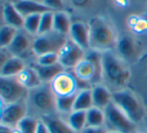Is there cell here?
Listing matches in <instances>:
<instances>
[{
	"label": "cell",
	"instance_id": "1",
	"mask_svg": "<svg viewBox=\"0 0 147 133\" xmlns=\"http://www.w3.org/2000/svg\"><path fill=\"white\" fill-rule=\"evenodd\" d=\"M102 80L112 92L125 89L130 80V69L115 51L102 53Z\"/></svg>",
	"mask_w": 147,
	"mask_h": 133
},
{
	"label": "cell",
	"instance_id": "2",
	"mask_svg": "<svg viewBox=\"0 0 147 133\" xmlns=\"http://www.w3.org/2000/svg\"><path fill=\"white\" fill-rule=\"evenodd\" d=\"M90 49L104 53L114 51L118 37L114 26L103 17H94L90 20Z\"/></svg>",
	"mask_w": 147,
	"mask_h": 133
},
{
	"label": "cell",
	"instance_id": "3",
	"mask_svg": "<svg viewBox=\"0 0 147 133\" xmlns=\"http://www.w3.org/2000/svg\"><path fill=\"white\" fill-rule=\"evenodd\" d=\"M26 101L28 110L31 108L39 113L40 118L47 115L57 114V95L53 93L49 83H43L41 86L29 91Z\"/></svg>",
	"mask_w": 147,
	"mask_h": 133
},
{
	"label": "cell",
	"instance_id": "4",
	"mask_svg": "<svg viewBox=\"0 0 147 133\" xmlns=\"http://www.w3.org/2000/svg\"><path fill=\"white\" fill-rule=\"evenodd\" d=\"M113 102L136 125L144 121L146 110L142 101L131 90L125 88L113 92Z\"/></svg>",
	"mask_w": 147,
	"mask_h": 133
},
{
	"label": "cell",
	"instance_id": "5",
	"mask_svg": "<svg viewBox=\"0 0 147 133\" xmlns=\"http://www.w3.org/2000/svg\"><path fill=\"white\" fill-rule=\"evenodd\" d=\"M104 111L106 115V126L109 127V130H115L120 133H133L137 131V125L113 101Z\"/></svg>",
	"mask_w": 147,
	"mask_h": 133
},
{
	"label": "cell",
	"instance_id": "6",
	"mask_svg": "<svg viewBox=\"0 0 147 133\" xmlns=\"http://www.w3.org/2000/svg\"><path fill=\"white\" fill-rule=\"evenodd\" d=\"M29 91L20 84L16 77H0V97L2 104H11L26 100Z\"/></svg>",
	"mask_w": 147,
	"mask_h": 133
},
{
	"label": "cell",
	"instance_id": "7",
	"mask_svg": "<svg viewBox=\"0 0 147 133\" xmlns=\"http://www.w3.org/2000/svg\"><path fill=\"white\" fill-rule=\"evenodd\" d=\"M69 36L53 30L41 35H36L33 41V55H40L47 53H59Z\"/></svg>",
	"mask_w": 147,
	"mask_h": 133
},
{
	"label": "cell",
	"instance_id": "8",
	"mask_svg": "<svg viewBox=\"0 0 147 133\" xmlns=\"http://www.w3.org/2000/svg\"><path fill=\"white\" fill-rule=\"evenodd\" d=\"M27 113H28V105L26 100L11 104H2L1 124L16 128L18 123L28 115Z\"/></svg>",
	"mask_w": 147,
	"mask_h": 133
},
{
	"label": "cell",
	"instance_id": "9",
	"mask_svg": "<svg viewBox=\"0 0 147 133\" xmlns=\"http://www.w3.org/2000/svg\"><path fill=\"white\" fill-rule=\"evenodd\" d=\"M59 55V63L65 70L74 69L85 57L86 51L81 49L78 45L74 43L71 39L67 38L65 45L57 53Z\"/></svg>",
	"mask_w": 147,
	"mask_h": 133
},
{
	"label": "cell",
	"instance_id": "10",
	"mask_svg": "<svg viewBox=\"0 0 147 133\" xmlns=\"http://www.w3.org/2000/svg\"><path fill=\"white\" fill-rule=\"evenodd\" d=\"M51 87L57 96H67L77 93L79 88V81L74 74L65 71L55 77L51 83Z\"/></svg>",
	"mask_w": 147,
	"mask_h": 133
},
{
	"label": "cell",
	"instance_id": "11",
	"mask_svg": "<svg viewBox=\"0 0 147 133\" xmlns=\"http://www.w3.org/2000/svg\"><path fill=\"white\" fill-rule=\"evenodd\" d=\"M34 37L35 36L30 35L24 29H19L16 36L6 49L11 53V55L23 59L29 53H33L32 47Z\"/></svg>",
	"mask_w": 147,
	"mask_h": 133
},
{
	"label": "cell",
	"instance_id": "12",
	"mask_svg": "<svg viewBox=\"0 0 147 133\" xmlns=\"http://www.w3.org/2000/svg\"><path fill=\"white\" fill-rule=\"evenodd\" d=\"M69 38L78 45L85 51H90V29L89 24L83 21L73 22L69 33Z\"/></svg>",
	"mask_w": 147,
	"mask_h": 133
},
{
	"label": "cell",
	"instance_id": "13",
	"mask_svg": "<svg viewBox=\"0 0 147 133\" xmlns=\"http://www.w3.org/2000/svg\"><path fill=\"white\" fill-rule=\"evenodd\" d=\"M94 107L105 110L113 101V92L104 84H94L91 87Z\"/></svg>",
	"mask_w": 147,
	"mask_h": 133
},
{
	"label": "cell",
	"instance_id": "14",
	"mask_svg": "<svg viewBox=\"0 0 147 133\" xmlns=\"http://www.w3.org/2000/svg\"><path fill=\"white\" fill-rule=\"evenodd\" d=\"M115 51L124 61H128L133 59L137 55V45L134 38L130 35H122L118 37Z\"/></svg>",
	"mask_w": 147,
	"mask_h": 133
},
{
	"label": "cell",
	"instance_id": "15",
	"mask_svg": "<svg viewBox=\"0 0 147 133\" xmlns=\"http://www.w3.org/2000/svg\"><path fill=\"white\" fill-rule=\"evenodd\" d=\"M2 18L4 21V24L10 25V26H13L17 29H23L24 17L17 11L12 2L6 1L3 3Z\"/></svg>",
	"mask_w": 147,
	"mask_h": 133
},
{
	"label": "cell",
	"instance_id": "16",
	"mask_svg": "<svg viewBox=\"0 0 147 133\" xmlns=\"http://www.w3.org/2000/svg\"><path fill=\"white\" fill-rule=\"evenodd\" d=\"M13 4L23 17L31 14H42L47 11H51L41 2L33 0H17Z\"/></svg>",
	"mask_w": 147,
	"mask_h": 133
},
{
	"label": "cell",
	"instance_id": "17",
	"mask_svg": "<svg viewBox=\"0 0 147 133\" xmlns=\"http://www.w3.org/2000/svg\"><path fill=\"white\" fill-rule=\"evenodd\" d=\"M25 68H26V65H25L24 59L12 55L1 65L0 77H3V78L17 77Z\"/></svg>",
	"mask_w": 147,
	"mask_h": 133
},
{
	"label": "cell",
	"instance_id": "18",
	"mask_svg": "<svg viewBox=\"0 0 147 133\" xmlns=\"http://www.w3.org/2000/svg\"><path fill=\"white\" fill-rule=\"evenodd\" d=\"M40 120L47 125L51 133H76L69 127L67 120L57 114L41 117Z\"/></svg>",
	"mask_w": 147,
	"mask_h": 133
},
{
	"label": "cell",
	"instance_id": "19",
	"mask_svg": "<svg viewBox=\"0 0 147 133\" xmlns=\"http://www.w3.org/2000/svg\"><path fill=\"white\" fill-rule=\"evenodd\" d=\"M16 78L20 82V84L23 87H25L28 91L37 88V87L41 86L43 84L41 82L40 78H39L38 74H37V72L32 65H29V67L26 65V68Z\"/></svg>",
	"mask_w": 147,
	"mask_h": 133
},
{
	"label": "cell",
	"instance_id": "20",
	"mask_svg": "<svg viewBox=\"0 0 147 133\" xmlns=\"http://www.w3.org/2000/svg\"><path fill=\"white\" fill-rule=\"evenodd\" d=\"M32 67L37 72L42 83H51L55 77H57L59 74L67 71L59 63L51 65H38L34 63Z\"/></svg>",
	"mask_w": 147,
	"mask_h": 133
},
{
	"label": "cell",
	"instance_id": "21",
	"mask_svg": "<svg viewBox=\"0 0 147 133\" xmlns=\"http://www.w3.org/2000/svg\"><path fill=\"white\" fill-rule=\"evenodd\" d=\"M73 22L71 21L69 14L65 11L53 12V30L61 34L69 36V30Z\"/></svg>",
	"mask_w": 147,
	"mask_h": 133
},
{
	"label": "cell",
	"instance_id": "22",
	"mask_svg": "<svg viewBox=\"0 0 147 133\" xmlns=\"http://www.w3.org/2000/svg\"><path fill=\"white\" fill-rule=\"evenodd\" d=\"M67 122L76 133H81L87 127V111L74 110L67 116Z\"/></svg>",
	"mask_w": 147,
	"mask_h": 133
},
{
	"label": "cell",
	"instance_id": "23",
	"mask_svg": "<svg viewBox=\"0 0 147 133\" xmlns=\"http://www.w3.org/2000/svg\"><path fill=\"white\" fill-rule=\"evenodd\" d=\"M94 105H93V97L91 88H81L77 92L74 110L88 111Z\"/></svg>",
	"mask_w": 147,
	"mask_h": 133
},
{
	"label": "cell",
	"instance_id": "24",
	"mask_svg": "<svg viewBox=\"0 0 147 133\" xmlns=\"http://www.w3.org/2000/svg\"><path fill=\"white\" fill-rule=\"evenodd\" d=\"M106 126L105 111L93 106L87 111V127Z\"/></svg>",
	"mask_w": 147,
	"mask_h": 133
},
{
	"label": "cell",
	"instance_id": "25",
	"mask_svg": "<svg viewBox=\"0 0 147 133\" xmlns=\"http://www.w3.org/2000/svg\"><path fill=\"white\" fill-rule=\"evenodd\" d=\"M77 93L67 96H57V113L61 115H67L74 111Z\"/></svg>",
	"mask_w": 147,
	"mask_h": 133
},
{
	"label": "cell",
	"instance_id": "26",
	"mask_svg": "<svg viewBox=\"0 0 147 133\" xmlns=\"http://www.w3.org/2000/svg\"><path fill=\"white\" fill-rule=\"evenodd\" d=\"M19 29L7 24H3L0 28V47L7 49L16 36Z\"/></svg>",
	"mask_w": 147,
	"mask_h": 133
},
{
	"label": "cell",
	"instance_id": "27",
	"mask_svg": "<svg viewBox=\"0 0 147 133\" xmlns=\"http://www.w3.org/2000/svg\"><path fill=\"white\" fill-rule=\"evenodd\" d=\"M39 122H40V119L27 115L18 123L16 128L20 131V133H36Z\"/></svg>",
	"mask_w": 147,
	"mask_h": 133
},
{
	"label": "cell",
	"instance_id": "28",
	"mask_svg": "<svg viewBox=\"0 0 147 133\" xmlns=\"http://www.w3.org/2000/svg\"><path fill=\"white\" fill-rule=\"evenodd\" d=\"M41 14H31L24 17L23 29L32 36H36L38 33L39 23H40Z\"/></svg>",
	"mask_w": 147,
	"mask_h": 133
},
{
	"label": "cell",
	"instance_id": "29",
	"mask_svg": "<svg viewBox=\"0 0 147 133\" xmlns=\"http://www.w3.org/2000/svg\"><path fill=\"white\" fill-rule=\"evenodd\" d=\"M53 30V11H47L40 17L39 29L37 35H41Z\"/></svg>",
	"mask_w": 147,
	"mask_h": 133
},
{
	"label": "cell",
	"instance_id": "30",
	"mask_svg": "<svg viewBox=\"0 0 147 133\" xmlns=\"http://www.w3.org/2000/svg\"><path fill=\"white\" fill-rule=\"evenodd\" d=\"M59 63L57 53H47L36 57V65H51Z\"/></svg>",
	"mask_w": 147,
	"mask_h": 133
},
{
	"label": "cell",
	"instance_id": "31",
	"mask_svg": "<svg viewBox=\"0 0 147 133\" xmlns=\"http://www.w3.org/2000/svg\"><path fill=\"white\" fill-rule=\"evenodd\" d=\"M41 3L53 12L63 11V8H65L63 0H41Z\"/></svg>",
	"mask_w": 147,
	"mask_h": 133
},
{
	"label": "cell",
	"instance_id": "32",
	"mask_svg": "<svg viewBox=\"0 0 147 133\" xmlns=\"http://www.w3.org/2000/svg\"><path fill=\"white\" fill-rule=\"evenodd\" d=\"M109 129L106 126L102 127H86L81 133H108Z\"/></svg>",
	"mask_w": 147,
	"mask_h": 133
},
{
	"label": "cell",
	"instance_id": "33",
	"mask_svg": "<svg viewBox=\"0 0 147 133\" xmlns=\"http://www.w3.org/2000/svg\"><path fill=\"white\" fill-rule=\"evenodd\" d=\"M0 133H20V131L17 128H13V127L0 124Z\"/></svg>",
	"mask_w": 147,
	"mask_h": 133
},
{
	"label": "cell",
	"instance_id": "34",
	"mask_svg": "<svg viewBox=\"0 0 147 133\" xmlns=\"http://www.w3.org/2000/svg\"><path fill=\"white\" fill-rule=\"evenodd\" d=\"M36 133H51L49 130V128H47V126L45 124V123L42 122V121L40 120V122H39V125H38V128H37V131Z\"/></svg>",
	"mask_w": 147,
	"mask_h": 133
},
{
	"label": "cell",
	"instance_id": "35",
	"mask_svg": "<svg viewBox=\"0 0 147 133\" xmlns=\"http://www.w3.org/2000/svg\"><path fill=\"white\" fill-rule=\"evenodd\" d=\"M144 123H145V126H146V129H147V111H146V115H145Z\"/></svg>",
	"mask_w": 147,
	"mask_h": 133
},
{
	"label": "cell",
	"instance_id": "36",
	"mask_svg": "<svg viewBox=\"0 0 147 133\" xmlns=\"http://www.w3.org/2000/svg\"><path fill=\"white\" fill-rule=\"evenodd\" d=\"M108 133H120L118 131H115V130H108Z\"/></svg>",
	"mask_w": 147,
	"mask_h": 133
},
{
	"label": "cell",
	"instance_id": "37",
	"mask_svg": "<svg viewBox=\"0 0 147 133\" xmlns=\"http://www.w3.org/2000/svg\"><path fill=\"white\" fill-rule=\"evenodd\" d=\"M33 1H39V2H41V0H33Z\"/></svg>",
	"mask_w": 147,
	"mask_h": 133
},
{
	"label": "cell",
	"instance_id": "38",
	"mask_svg": "<svg viewBox=\"0 0 147 133\" xmlns=\"http://www.w3.org/2000/svg\"><path fill=\"white\" fill-rule=\"evenodd\" d=\"M133 133H140V132H137V131H135V132H133Z\"/></svg>",
	"mask_w": 147,
	"mask_h": 133
},
{
	"label": "cell",
	"instance_id": "39",
	"mask_svg": "<svg viewBox=\"0 0 147 133\" xmlns=\"http://www.w3.org/2000/svg\"><path fill=\"white\" fill-rule=\"evenodd\" d=\"M146 11H147V9H146Z\"/></svg>",
	"mask_w": 147,
	"mask_h": 133
}]
</instances>
